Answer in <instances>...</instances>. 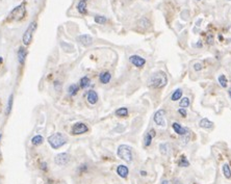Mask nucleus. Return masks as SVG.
I'll list each match as a JSON object with an SVG mask.
<instances>
[{
  "label": "nucleus",
  "instance_id": "1",
  "mask_svg": "<svg viewBox=\"0 0 231 184\" xmlns=\"http://www.w3.org/2000/svg\"><path fill=\"white\" fill-rule=\"evenodd\" d=\"M167 83H168V77H167L166 73L162 71L153 73L148 80V85L154 89H162L167 85Z\"/></svg>",
  "mask_w": 231,
  "mask_h": 184
},
{
  "label": "nucleus",
  "instance_id": "2",
  "mask_svg": "<svg viewBox=\"0 0 231 184\" xmlns=\"http://www.w3.org/2000/svg\"><path fill=\"white\" fill-rule=\"evenodd\" d=\"M48 143L53 149H58L67 143V138L65 135L62 134V133L58 132V133H54V134L49 136Z\"/></svg>",
  "mask_w": 231,
  "mask_h": 184
},
{
  "label": "nucleus",
  "instance_id": "3",
  "mask_svg": "<svg viewBox=\"0 0 231 184\" xmlns=\"http://www.w3.org/2000/svg\"><path fill=\"white\" fill-rule=\"evenodd\" d=\"M117 154H118V156L122 160H124V161H126V162H131L132 161V158H133L132 151H131V148H130L129 146H127V145L119 146Z\"/></svg>",
  "mask_w": 231,
  "mask_h": 184
},
{
  "label": "nucleus",
  "instance_id": "4",
  "mask_svg": "<svg viewBox=\"0 0 231 184\" xmlns=\"http://www.w3.org/2000/svg\"><path fill=\"white\" fill-rule=\"evenodd\" d=\"M24 15H25V3L23 2L19 6H17V8L13 9L11 14L8 15V19L14 20V21H20V20L24 18Z\"/></svg>",
  "mask_w": 231,
  "mask_h": 184
},
{
  "label": "nucleus",
  "instance_id": "5",
  "mask_svg": "<svg viewBox=\"0 0 231 184\" xmlns=\"http://www.w3.org/2000/svg\"><path fill=\"white\" fill-rule=\"evenodd\" d=\"M35 29H36V22H32V23H30V24H29L28 28L26 29L25 32H24V35H23L22 41H23V44H24V45L27 46V45H29L31 43L32 33H33V31H35Z\"/></svg>",
  "mask_w": 231,
  "mask_h": 184
},
{
  "label": "nucleus",
  "instance_id": "6",
  "mask_svg": "<svg viewBox=\"0 0 231 184\" xmlns=\"http://www.w3.org/2000/svg\"><path fill=\"white\" fill-rule=\"evenodd\" d=\"M154 123L156 124L157 126L160 127H165L166 126V120H165V110L163 109H159L154 113L153 116Z\"/></svg>",
  "mask_w": 231,
  "mask_h": 184
},
{
  "label": "nucleus",
  "instance_id": "7",
  "mask_svg": "<svg viewBox=\"0 0 231 184\" xmlns=\"http://www.w3.org/2000/svg\"><path fill=\"white\" fill-rule=\"evenodd\" d=\"M69 161H70V155L68 153H59L54 158V162L58 165H61V166L66 165Z\"/></svg>",
  "mask_w": 231,
  "mask_h": 184
},
{
  "label": "nucleus",
  "instance_id": "8",
  "mask_svg": "<svg viewBox=\"0 0 231 184\" xmlns=\"http://www.w3.org/2000/svg\"><path fill=\"white\" fill-rule=\"evenodd\" d=\"M129 61L133 66L136 67V68H143L146 63L145 58H143L142 56H140V55H131L129 57Z\"/></svg>",
  "mask_w": 231,
  "mask_h": 184
},
{
  "label": "nucleus",
  "instance_id": "9",
  "mask_svg": "<svg viewBox=\"0 0 231 184\" xmlns=\"http://www.w3.org/2000/svg\"><path fill=\"white\" fill-rule=\"evenodd\" d=\"M89 130L88 126L85 123H76L72 128L73 134H83Z\"/></svg>",
  "mask_w": 231,
  "mask_h": 184
},
{
  "label": "nucleus",
  "instance_id": "10",
  "mask_svg": "<svg viewBox=\"0 0 231 184\" xmlns=\"http://www.w3.org/2000/svg\"><path fill=\"white\" fill-rule=\"evenodd\" d=\"M77 41H78L80 44H82L83 46H90L92 44L93 39H92V36L89 35H82L77 38Z\"/></svg>",
  "mask_w": 231,
  "mask_h": 184
},
{
  "label": "nucleus",
  "instance_id": "11",
  "mask_svg": "<svg viewBox=\"0 0 231 184\" xmlns=\"http://www.w3.org/2000/svg\"><path fill=\"white\" fill-rule=\"evenodd\" d=\"M172 127H173V129H174V131H175L177 134L178 135H185L186 134V128H184V127H182L181 125H180V124H178V123H173V125H172Z\"/></svg>",
  "mask_w": 231,
  "mask_h": 184
},
{
  "label": "nucleus",
  "instance_id": "12",
  "mask_svg": "<svg viewBox=\"0 0 231 184\" xmlns=\"http://www.w3.org/2000/svg\"><path fill=\"white\" fill-rule=\"evenodd\" d=\"M110 79H112V75H110L109 72L105 71V72L100 73L99 80H100V82L103 83V84H106V83H108L110 81Z\"/></svg>",
  "mask_w": 231,
  "mask_h": 184
},
{
  "label": "nucleus",
  "instance_id": "13",
  "mask_svg": "<svg viewBox=\"0 0 231 184\" xmlns=\"http://www.w3.org/2000/svg\"><path fill=\"white\" fill-rule=\"evenodd\" d=\"M86 98H88V101L90 104H96L98 102V95H97V93L95 91H90L88 93Z\"/></svg>",
  "mask_w": 231,
  "mask_h": 184
},
{
  "label": "nucleus",
  "instance_id": "14",
  "mask_svg": "<svg viewBox=\"0 0 231 184\" xmlns=\"http://www.w3.org/2000/svg\"><path fill=\"white\" fill-rule=\"evenodd\" d=\"M117 173H118V175L121 177V178H126V177L128 176L129 170L126 165H119L118 169H117Z\"/></svg>",
  "mask_w": 231,
  "mask_h": 184
},
{
  "label": "nucleus",
  "instance_id": "15",
  "mask_svg": "<svg viewBox=\"0 0 231 184\" xmlns=\"http://www.w3.org/2000/svg\"><path fill=\"white\" fill-rule=\"evenodd\" d=\"M199 126L201 127V128L210 129V128H212L213 123H212V122H210L208 119L204 118V119H202V120H201V121H200V123H199Z\"/></svg>",
  "mask_w": 231,
  "mask_h": 184
},
{
  "label": "nucleus",
  "instance_id": "16",
  "mask_svg": "<svg viewBox=\"0 0 231 184\" xmlns=\"http://www.w3.org/2000/svg\"><path fill=\"white\" fill-rule=\"evenodd\" d=\"M77 11L82 15L86 14V2L85 0H81V1L78 2V4H77Z\"/></svg>",
  "mask_w": 231,
  "mask_h": 184
},
{
  "label": "nucleus",
  "instance_id": "17",
  "mask_svg": "<svg viewBox=\"0 0 231 184\" xmlns=\"http://www.w3.org/2000/svg\"><path fill=\"white\" fill-rule=\"evenodd\" d=\"M25 57H26V51H25V49L23 48V47H21V48L19 49V51H18V59H19V62L21 63V65L24 63Z\"/></svg>",
  "mask_w": 231,
  "mask_h": 184
},
{
  "label": "nucleus",
  "instance_id": "18",
  "mask_svg": "<svg viewBox=\"0 0 231 184\" xmlns=\"http://www.w3.org/2000/svg\"><path fill=\"white\" fill-rule=\"evenodd\" d=\"M116 116H120V118H125V116H128V109L126 107H121L119 109L116 110Z\"/></svg>",
  "mask_w": 231,
  "mask_h": 184
},
{
  "label": "nucleus",
  "instance_id": "19",
  "mask_svg": "<svg viewBox=\"0 0 231 184\" xmlns=\"http://www.w3.org/2000/svg\"><path fill=\"white\" fill-rule=\"evenodd\" d=\"M90 84H91V80H90L89 77L85 76V77H82V78L80 79V88L86 89Z\"/></svg>",
  "mask_w": 231,
  "mask_h": 184
},
{
  "label": "nucleus",
  "instance_id": "20",
  "mask_svg": "<svg viewBox=\"0 0 231 184\" xmlns=\"http://www.w3.org/2000/svg\"><path fill=\"white\" fill-rule=\"evenodd\" d=\"M181 97H182V91L180 89H178L173 93L172 96H171V100H172V101H178Z\"/></svg>",
  "mask_w": 231,
  "mask_h": 184
},
{
  "label": "nucleus",
  "instance_id": "21",
  "mask_svg": "<svg viewBox=\"0 0 231 184\" xmlns=\"http://www.w3.org/2000/svg\"><path fill=\"white\" fill-rule=\"evenodd\" d=\"M223 174L227 179L231 178V170H230V166L228 163H225V165H223Z\"/></svg>",
  "mask_w": 231,
  "mask_h": 184
},
{
  "label": "nucleus",
  "instance_id": "22",
  "mask_svg": "<svg viewBox=\"0 0 231 184\" xmlns=\"http://www.w3.org/2000/svg\"><path fill=\"white\" fill-rule=\"evenodd\" d=\"M190 98H182L181 100H180V102H179V106L180 107H182V108H186V107H189L190 106Z\"/></svg>",
  "mask_w": 231,
  "mask_h": 184
},
{
  "label": "nucleus",
  "instance_id": "23",
  "mask_svg": "<svg viewBox=\"0 0 231 184\" xmlns=\"http://www.w3.org/2000/svg\"><path fill=\"white\" fill-rule=\"evenodd\" d=\"M43 140H44V138H43V136H41V135H36L35 138H32L31 143H32V145L39 146V145H41V143H43Z\"/></svg>",
  "mask_w": 231,
  "mask_h": 184
},
{
  "label": "nucleus",
  "instance_id": "24",
  "mask_svg": "<svg viewBox=\"0 0 231 184\" xmlns=\"http://www.w3.org/2000/svg\"><path fill=\"white\" fill-rule=\"evenodd\" d=\"M78 89H79V86L77 84H71L69 86L68 92H69V94L71 96H74V95H76V94H77V92H78Z\"/></svg>",
  "mask_w": 231,
  "mask_h": 184
},
{
  "label": "nucleus",
  "instance_id": "25",
  "mask_svg": "<svg viewBox=\"0 0 231 184\" xmlns=\"http://www.w3.org/2000/svg\"><path fill=\"white\" fill-rule=\"evenodd\" d=\"M217 80H219V83L222 88H227V83H228V81H227V78L225 77V75H223V74L220 75Z\"/></svg>",
  "mask_w": 231,
  "mask_h": 184
},
{
  "label": "nucleus",
  "instance_id": "26",
  "mask_svg": "<svg viewBox=\"0 0 231 184\" xmlns=\"http://www.w3.org/2000/svg\"><path fill=\"white\" fill-rule=\"evenodd\" d=\"M159 150H160V153L163 154V155H167V154L169 153V145L168 143H162V145L159 146Z\"/></svg>",
  "mask_w": 231,
  "mask_h": 184
},
{
  "label": "nucleus",
  "instance_id": "27",
  "mask_svg": "<svg viewBox=\"0 0 231 184\" xmlns=\"http://www.w3.org/2000/svg\"><path fill=\"white\" fill-rule=\"evenodd\" d=\"M178 165L181 166V168H186V166L190 165V162L187 161V159L184 156H181V158H180L179 162H178Z\"/></svg>",
  "mask_w": 231,
  "mask_h": 184
},
{
  "label": "nucleus",
  "instance_id": "28",
  "mask_svg": "<svg viewBox=\"0 0 231 184\" xmlns=\"http://www.w3.org/2000/svg\"><path fill=\"white\" fill-rule=\"evenodd\" d=\"M106 21H107V20H106L105 17H103V16H96L95 17V22L98 23V24H104Z\"/></svg>",
  "mask_w": 231,
  "mask_h": 184
},
{
  "label": "nucleus",
  "instance_id": "29",
  "mask_svg": "<svg viewBox=\"0 0 231 184\" xmlns=\"http://www.w3.org/2000/svg\"><path fill=\"white\" fill-rule=\"evenodd\" d=\"M152 135L150 134V133L148 132L145 136V146L146 147H149L150 145H151V142H152Z\"/></svg>",
  "mask_w": 231,
  "mask_h": 184
},
{
  "label": "nucleus",
  "instance_id": "30",
  "mask_svg": "<svg viewBox=\"0 0 231 184\" xmlns=\"http://www.w3.org/2000/svg\"><path fill=\"white\" fill-rule=\"evenodd\" d=\"M12 106H13V95H11L9 96V99H8V108H6V113H8L11 112V110H12Z\"/></svg>",
  "mask_w": 231,
  "mask_h": 184
},
{
  "label": "nucleus",
  "instance_id": "31",
  "mask_svg": "<svg viewBox=\"0 0 231 184\" xmlns=\"http://www.w3.org/2000/svg\"><path fill=\"white\" fill-rule=\"evenodd\" d=\"M194 69H195V71H201V70L203 69V65L200 62H196L195 65H194Z\"/></svg>",
  "mask_w": 231,
  "mask_h": 184
},
{
  "label": "nucleus",
  "instance_id": "32",
  "mask_svg": "<svg viewBox=\"0 0 231 184\" xmlns=\"http://www.w3.org/2000/svg\"><path fill=\"white\" fill-rule=\"evenodd\" d=\"M178 113H180V115H181L183 118H184V116H186V110H185V108H179L178 109Z\"/></svg>",
  "mask_w": 231,
  "mask_h": 184
},
{
  "label": "nucleus",
  "instance_id": "33",
  "mask_svg": "<svg viewBox=\"0 0 231 184\" xmlns=\"http://www.w3.org/2000/svg\"><path fill=\"white\" fill-rule=\"evenodd\" d=\"M41 169H42V170H47V165H46L45 162H43L42 165H41Z\"/></svg>",
  "mask_w": 231,
  "mask_h": 184
},
{
  "label": "nucleus",
  "instance_id": "34",
  "mask_svg": "<svg viewBox=\"0 0 231 184\" xmlns=\"http://www.w3.org/2000/svg\"><path fill=\"white\" fill-rule=\"evenodd\" d=\"M213 43V40H212V36H209L208 38V44H212Z\"/></svg>",
  "mask_w": 231,
  "mask_h": 184
},
{
  "label": "nucleus",
  "instance_id": "35",
  "mask_svg": "<svg viewBox=\"0 0 231 184\" xmlns=\"http://www.w3.org/2000/svg\"><path fill=\"white\" fill-rule=\"evenodd\" d=\"M140 174H142V176H146L147 175V173L144 172V170H140Z\"/></svg>",
  "mask_w": 231,
  "mask_h": 184
},
{
  "label": "nucleus",
  "instance_id": "36",
  "mask_svg": "<svg viewBox=\"0 0 231 184\" xmlns=\"http://www.w3.org/2000/svg\"><path fill=\"white\" fill-rule=\"evenodd\" d=\"M174 184H182V183H181V182H179L178 180L176 179V180H175V183H174Z\"/></svg>",
  "mask_w": 231,
  "mask_h": 184
},
{
  "label": "nucleus",
  "instance_id": "37",
  "mask_svg": "<svg viewBox=\"0 0 231 184\" xmlns=\"http://www.w3.org/2000/svg\"><path fill=\"white\" fill-rule=\"evenodd\" d=\"M162 184H169V182L167 181V180H165V181H162Z\"/></svg>",
  "mask_w": 231,
  "mask_h": 184
},
{
  "label": "nucleus",
  "instance_id": "38",
  "mask_svg": "<svg viewBox=\"0 0 231 184\" xmlns=\"http://www.w3.org/2000/svg\"><path fill=\"white\" fill-rule=\"evenodd\" d=\"M228 93H229V96H230V98H231V89H230V91H229Z\"/></svg>",
  "mask_w": 231,
  "mask_h": 184
},
{
  "label": "nucleus",
  "instance_id": "39",
  "mask_svg": "<svg viewBox=\"0 0 231 184\" xmlns=\"http://www.w3.org/2000/svg\"><path fill=\"white\" fill-rule=\"evenodd\" d=\"M2 62V59H1V57H0V62Z\"/></svg>",
  "mask_w": 231,
  "mask_h": 184
},
{
  "label": "nucleus",
  "instance_id": "40",
  "mask_svg": "<svg viewBox=\"0 0 231 184\" xmlns=\"http://www.w3.org/2000/svg\"><path fill=\"white\" fill-rule=\"evenodd\" d=\"M0 139H1V134H0Z\"/></svg>",
  "mask_w": 231,
  "mask_h": 184
},
{
  "label": "nucleus",
  "instance_id": "41",
  "mask_svg": "<svg viewBox=\"0 0 231 184\" xmlns=\"http://www.w3.org/2000/svg\"><path fill=\"white\" fill-rule=\"evenodd\" d=\"M228 1H231V0H228Z\"/></svg>",
  "mask_w": 231,
  "mask_h": 184
},
{
  "label": "nucleus",
  "instance_id": "42",
  "mask_svg": "<svg viewBox=\"0 0 231 184\" xmlns=\"http://www.w3.org/2000/svg\"></svg>",
  "mask_w": 231,
  "mask_h": 184
}]
</instances>
